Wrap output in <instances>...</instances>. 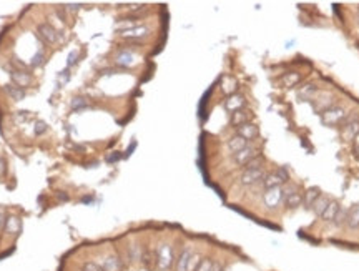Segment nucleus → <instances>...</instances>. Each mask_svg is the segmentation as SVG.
<instances>
[{"label":"nucleus","mask_w":359,"mask_h":271,"mask_svg":"<svg viewBox=\"0 0 359 271\" xmlns=\"http://www.w3.org/2000/svg\"><path fill=\"white\" fill-rule=\"evenodd\" d=\"M283 201V191L281 188H271V190H264L263 193V205L269 210H274L281 205Z\"/></svg>","instance_id":"8"},{"label":"nucleus","mask_w":359,"mask_h":271,"mask_svg":"<svg viewBox=\"0 0 359 271\" xmlns=\"http://www.w3.org/2000/svg\"><path fill=\"white\" fill-rule=\"evenodd\" d=\"M43 63H45V52H43V50H38V52L32 57V60H30V65L38 68V67H42Z\"/></svg>","instance_id":"34"},{"label":"nucleus","mask_w":359,"mask_h":271,"mask_svg":"<svg viewBox=\"0 0 359 271\" xmlns=\"http://www.w3.org/2000/svg\"><path fill=\"white\" fill-rule=\"evenodd\" d=\"M253 120V113L251 110H248V108H241V110L231 113V118H229V122H231V125L234 128L244 125V123H249Z\"/></svg>","instance_id":"14"},{"label":"nucleus","mask_w":359,"mask_h":271,"mask_svg":"<svg viewBox=\"0 0 359 271\" xmlns=\"http://www.w3.org/2000/svg\"><path fill=\"white\" fill-rule=\"evenodd\" d=\"M286 183H289L288 171L284 168H278V170H273V171H269V173H266L261 185L264 190H271V188H281V186Z\"/></svg>","instance_id":"3"},{"label":"nucleus","mask_w":359,"mask_h":271,"mask_svg":"<svg viewBox=\"0 0 359 271\" xmlns=\"http://www.w3.org/2000/svg\"><path fill=\"white\" fill-rule=\"evenodd\" d=\"M70 107H72V110L80 112V110H85V108H88V102L85 100L83 97H75L72 100V103H70Z\"/></svg>","instance_id":"32"},{"label":"nucleus","mask_w":359,"mask_h":271,"mask_svg":"<svg viewBox=\"0 0 359 271\" xmlns=\"http://www.w3.org/2000/svg\"><path fill=\"white\" fill-rule=\"evenodd\" d=\"M82 271H102V266H100V263H95V261H87Z\"/></svg>","instance_id":"36"},{"label":"nucleus","mask_w":359,"mask_h":271,"mask_svg":"<svg viewBox=\"0 0 359 271\" xmlns=\"http://www.w3.org/2000/svg\"><path fill=\"white\" fill-rule=\"evenodd\" d=\"M115 63H117L118 67H123V68L133 67L135 65V55L130 50H120L117 53V57H115Z\"/></svg>","instance_id":"19"},{"label":"nucleus","mask_w":359,"mask_h":271,"mask_svg":"<svg viewBox=\"0 0 359 271\" xmlns=\"http://www.w3.org/2000/svg\"><path fill=\"white\" fill-rule=\"evenodd\" d=\"M173 248L168 243H162L158 245V248L155 250V265H157L158 270L162 271H168L173 265Z\"/></svg>","instance_id":"2"},{"label":"nucleus","mask_w":359,"mask_h":271,"mask_svg":"<svg viewBox=\"0 0 359 271\" xmlns=\"http://www.w3.org/2000/svg\"><path fill=\"white\" fill-rule=\"evenodd\" d=\"M358 12H359V7H358Z\"/></svg>","instance_id":"44"},{"label":"nucleus","mask_w":359,"mask_h":271,"mask_svg":"<svg viewBox=\"0 0 359 271\" xmlns=\"http://www.w3.org/2000/svg\"><path fill=\"white\" fill-rule=\"evenodd\" d=\"M258 155H259L258 150L254 148L253 145H248V146H244L241 151L234 153V155H233V160H234V163H236V165L244 166V165L248 163V161H251L253 158H256Z\"/></svg>","instance_id":"11"},{"label":"nucleus","mask_w":359,"mask_h":271,"mask_svg":"<svg viewBox=\"0 0 359 271\" xmlns=\"http://www.w3.org/2000/svg\"><path fill=\"white\" fill-rule=\"evenodd\" d=\"M346 218H348V208H344V206H341V208L338 210L336 216H334L333 225H334V226H343V225H346Z\"/></svg>","instance_id":"30"},{"label":"nucleus","mask_w":359,"mask_h":271,"mask_svg":"<svg viewBox=\"0 0 359 271\" xmlns=\"http://www.w3.org/2000/svg\"><path fill=\"white\" fill-rule=\"evenodd\" d=\"M5 90H7L10 98H12V100H15V102L22 100V98L25 97V90H23V88L17 87V85H7V87H5Z\"/></svg>","instance_id":"29"},{"label":"nucleus","mask_w":359,"mask_h":271,"mask_svg":"<svg viewBox=\"0 0 359 271\" xmlns=\"http://www.w3.org/2000/svg\"><path fill=\"white\" fill-rule=\"evenodd\" d=\"M213 271H223V266L219 265V263H214V266H213Z\"/></svg>","instance_id":"43"},{"label":"nucleus","mask_w":359,"mask_h":271,"mask_svg":"<svg viewBox=\"0 0 359 271\" xmlns=\"http://www.w3.org/2000/svg\"><path fill=\"white\" fill-rule=\"evenodd\" d=\"M329 203H331V198H329V196H326V195H321V196H319V198L316 200V203L313 205L311 211L318 216V218H321V215L324 213V210L328 208Z\"/></svg>","instance_id":"25"},{"label":"nucleus","mask_w":359,"mask_h":271,"mask_svg":"<svg viewBox=\"0 0 359 271\" xmlns=\"http://www.w3.org/2000/svg\"><path fill=\"white\" fill-rule=\"evenodd\" d=\"M194 251L191 246H183V250L180 251L177 261H175V268L177 271H189V263H191V258L194 256Z\"/></svg>","instance_id":"7"},{"label":"nucleus","mask_w":359,"mask_h":271,"mask_svg":"<svg viewBox=\"0 0 359 271\" xmlns=\"http://www.w3.org/2000/svg\"><path fill=\"white\" fill-rule=\"evenodd\" d=\"M358 23H359V20H358Z\"/></svg>","instance_id":"45"},{"label":"nucleus","mask_w":359,"mask_h":271,"mask_svg":"<svg viewBox=\"0 0 359 271\" xmlns=\"http://www.w3.org/2000/svg\"><path fill=\"white\" fill-rule=\"evenodd\" d=\"M341 135L344 140H354L359 135V117L358 113H351L341 125Z\"/></svg>","instance_id":"4"},{"label":"nucleus","mask_w":359,"mask_h":271,"mask_svg":"<svg viewBox=\"0 0 359 271\" xmlns=\"http://www.w3.org/2000/svg\"><path fill=\"white\" fill-rule=\"evenodd\" d=\"M301 80H303V77H301V73H299V72H288V73H284V75L281 77V83L286 88L298 87L299 83H301Z\"/></svg>","instance_id":"21"},{"label":"nucleus","mask_w":359,"mask_h":271,"mask_svg":"<svg viewBox=\"0 0 359 271\" xmlns=\"http://www.w3.org/2000/svg\"><path fill=\"white\" fill-rule=\"evenodd\" d=\"M249 143L246 140L243 138V136H239V135H233L231 138H229L226 141V146H228V150L231 151V153H238V151H241L244 146H248Z\"/></svg>","instance_id":"20"},{"label":"nucleus","mask_w":359,"mask_h":271,"mask_svg":"<svg viewBox=\"0 0 359 271\" xmlns=\"http://www.w3.org/2000/svg\"><path fill=\"white\" fill-rule=\"evenodd\" d=\"M62 10L65 13H77L80 10V5H78V3H67V5L62 7Z\"/></svg>","instance_id":"37"},{"label":"nucleus","mask_w":359,"mask_h":271,"mask_svg":"<svg viewBox=\"0 0 359 271\" xmlns=\"http://www.w3.org/2000/svg\"><path fill=\"white\" fill-rule=\"evenodd\" d=\"M219 88H221V92L224 93V95L229 97V95H233V93H236L238 83H236V80H234L233 77H223Z\"/></svg>","instance_id":"26"},{"label":"nucleus","mask_w":359,"mask_h":271,"mask_svg":"<svg viewBox=\"0 0 359 271\" xmlns=\"http://www.w3.org/2000/svg\"><path fill=\"white\" fill-rule=\"evenodd\" d=\"M47 130H48V125L43 120H38L33 127L35 135H43V133H47Z\"/></svg>","instance_id":"35"},{"label":"nucleus","mask_w":359,"mask_h":271,"mask_svg":"<svg viewBox=\"0 0 359 271\" xmlns=\"http://www.w3.org/2000/svg\"><path fill=\"white\" fill-rule=\"evenodd\" d=\"M5 221H7V213H5V210L0 206V230L5 226Z\"/></svg>","instance_id":"39"},{"label":"nucleus","mask_w":359,"mask_h":271,"mask_svg":"<svg viewBox=\"0 0 359 271\" xmlns=\"http://www.w3.org/2000/svg\"><path fill=\"white\" fill-rule=\"evenodd\" d=\"M37 35L43 43H48V45H53V43L58 42V32L53 25H50L48 22L38 23L37 27Z\"/></svg>","instance_id":"5"},{"label":"nucleus","mask_w":359,"mask_h":271,"mask_svg":"<svg viewBox=\"0 0 359 271\" xmlns=\"http://www.w3.org/2000/svg\"><path fill=\"white\" fill-rule=\"evenodd\" d=\"M100 266H102V271H122V268H123L122 260H120L117 255L105 256L102 260V263H100Z\"/></svg>","instance_id":"16"},{"label":"nucleus","mask_w":359,"mask_h":271,"mask_svg":"<svg viewBox=\"0 0 359 271\" xmlns=\"http://www.w3.org/2000/svg\"><path fill=\"white\" fill-rule=\"evenodd\" d=\"M77 62H78V50H72V52H70V55H68L67 67H68V68H72Z\"/></svg>","instance_id":"38"},{"label":"nucleus","mask_w":359,"mask_h":271,"mask_svg":"<svg viewBox=\"0 0 359 271\" xmlns=\"http://www.w3.org/2000/svg\"><path fill=\"white\" fill-rule=\"evenodd\" d=\"M321 195H323V191H321V188H319V186H309V188L304 191V195H303V205H304V208L311 210L313 205L316 203V200H318Z\"/></svg>","instance_id":"15"},{"label":"nucleus","mask_w":359,"mask_h":271,"mask_svg":"<svg viewBox=\"0 0 359 271\" xmlns=\"http://www.w3.org/2000/svg\"><path fill=\"white\" fill-rule=\"evenodd\" d=\"M264 176H266L264 168H261V170H244L241 173V176H239V185L253 186V185H258V183H263Z\"/></svg>","instance_id":"6"},{"label":"nucleus","mask_w":359,"mask_h":271,"mask_svg":"<svg viewBox=\"0 0 359 271\" xmlns=\"http://www.w3.org/2000/svg\"><path fill=\"white\" fill-rule=\"evenodd\" d=\"M223 107L226 112L234 113V112L241 110V108H246V98L243 95H239V93H233V95H229L226 100H224Z\"/></svg>","instance_id":"12"},{"label":"nucleus","mask_w":359,"mask_h":271,"mask_svg":"<svg viewBox=\"0 0 359 271\" xmlns=\"http://www.w3.org/2000/svg\"><path fill=\"white\" fill-rule=\"evenodd\" d=\"M213 266H214V261H213V260L201 258V260H199L198 266L194 268V271H213Z\"/></svg>","instance_id":"33"},{"label":"nucleus","mask_w":359,"mask_h":271,"mask_svg":"<svg viewBox=\"0 0 359 271\" xmlns=\"http://www.w3.org/2000/svg\"><path fill=\"white\" fill-rule=\"evenodd\" d=\"M321 115V123L326 127H338V125H343V122L346 120L348 117V110L341 105H334L331 108H328V110H324L323 113H319Z\"/></svg>","instance_id":"1"},{"label":"nucleus","mask_w":359,"mask_h":271,"mask_svg":"<svg viewBox=\"0 0 359 271\" xmlns=\"http://www.w3.org/2000/svg\"><path fill=\"white\" fill-rule=\"evenodd\" d=\"M148 33H150V28L147 25H135L132 28L120 32V37L125 38V40H142Z\"/></svg>","instance_id":"10"},{"label":"nucleus","mask_w":359,"mask_h":271,"mask_svg":"<svg viewBox=\"0 0 359 271\" xmlns=\"http://www.w3.org/2000/svg\"><path fill=\"white\" fill-rule=\"evenodd\" d=\"M68 78H70V73H68V68H67V70H63L62 73H60V77H58V82H63V83H67V82H68Z\"/></svg>","instance_id":"40"},{"label":"nucleus","mask_w":359,"mask_h":271,"mask_svg":"<svg viewBox=\"0 0 359 271\" xmlns=\"http://www.w3.org/2000/svg\"><path fill=\"white\" fill-rule=\"evenodd\" d=\"M353 153H354V156H356V160H359V143H358L356 146H354Z\"/></svg>","instance_id":"42"},{"label":"nucleus","mask_w":359,"mask_h":271,"mask_svg":"<svg viewBox=\"0 0 359 271\" xmlns=\"http://www.w3.org/2000/svg\"><path fill=\"white\" fill-rule=\"evenodd\" d=\"M236 135L243 136V138L249 143V141L256 140L258 136H259V128H258L256 123H253V122L244 123V125H241V127H238V128H236Z\"/></svg>","instance_id":"13"},{"label":"nucleus","mask_w":359,"mask_h":271,"mask_svg":"<svg viewBox=\"0 0 359 271\" xmlns=\"http://www.w3.org/2000/svg\"><path fill=\"white\" fill-rule=\"evenodd\" d=\"M261 168H264L263 155H258L256 158H253L251 161H248V163L244 165V170H261Z\"/></svg>","instance_id":"31"},{"label":"nucleus","mask_w":359,"mask_h":271,"mask_svg":"<svg viewBox=\"0 0 359 271\" xmlns=\"http://www.w3.org/2000/svg\"><path fill=\"white\" fill-rule=\"evenodd\" d=\"M339 208H341V205H339L336 200H331V203L328 205V208L324 210V213L321 215V220H323V221H328V223H333L334 216H336Z\"/></svg>","instance_id":"27"},{"label":"nucleus","mask_w":359,"mask_h":271,"mask_svg":"<svg viewBox=\"0 0 359 271\" xmlns=\"http://www.w3.org/2000/svg\"><path fill=\"white\" fill-rule=\"evenodd\" d=\"M283 203H284V206H286L288 210H296L298 206L303 205V193H299V191L296 190L294 193L288 195L286 198L283 200Z\"/></svg>","instance_id":"24"},{"label":"nucleus","mask_w":359,"mask_h":271,"mask_svg":"<svg viewBox=\"0 0 359 271\" xmlns=\"http://www.w3.org/2000/svg\"><path fill=\"white\" fill-rule=\"evenodd\" d=\"M5 173H7V161L0 158V176H3Z\"/></svg>","instance_id":"41"},{"label":"nucleus","mask_w":359,"mask_h":271,"mask_svg":"<svg viewBox=\"0 0 359 271\" xmlns=\"http://www.w3.org/2000/svg\"><path fill=\"white\" fill-rule=\"evenodd\" d=\"M346 226H348V228H351V230H358L359 228V203L353 205L351 208L348 210Z\"/></svg>","instance_id":"22"},{"label":"nucleus","mask_w":359,"mask_h":271,"mask_svg":"<svg viewBox=\"0 0 359 271\" xmlns=\"http://www.w3.org/2000/svg\"><path fill=\"white\" fill-rule=\"evenodd\" d=\"M10 78H12L13 85H17L20 88H23L32 83V77H30V73L25 70H12L10 72Z\"/></svg>","instance_id":"17"},{"label":"nucleus","mask_w":359,"mask_h":271,"mask_svg":"<svg viewBox=\"0 0 359 271\" xmlns=\"http://www.w3.org/2000/svg\"><path fill=\"white\" fill-rule=\"evenodd\" d=\"M20 228H22V223H20V218L18 216H7V221H5V233L8 235H18L20 233Z\"/></svg>","instance_id":"23"},{"label":"nucleus","mask_w":359,"mask_h":271,"mask_svg":"<svg viewBox=\"0 0 359 271\" xmlns=\"http://www.w3.org/2000/svg\"><path fill=\"white\" fill-rule=\"evenodd\" d=\"M318 95V85L316 83H306L298 90V98L301 102H311Z\"/></svg>","instance_id":"18"},{"label":"nucleus","mask_w":359,"mask_h":271,"mask_svg":"<svg viewBox=\"0 0 359 271\" xmlns=\"http://www.w3.org/2000/svg\"><path fill=\"white\" fill-rule=\"evenodd\" d=\"M128 260L132 261V263H138V261L143 260V248L137 243L130 245L128 246Z\"/></svg>","instance_id":"28"},{"label":"nucleus","mask_w":359,"mask_h":271,"mask_svg":"<svg viewBox=\"0 0 359 271\" xmlns=\"http://www.w3.org/2000/svg\"><path fill=\"white\" fill-rule=\"evenodd\" d=\"M311 103H313L314 110L318 113H323L324 110H328V108L334 107V97L328 92H321V93L318 92V95L313 98Z\"/></svg>","instance_id":"9"}]
</instances>
